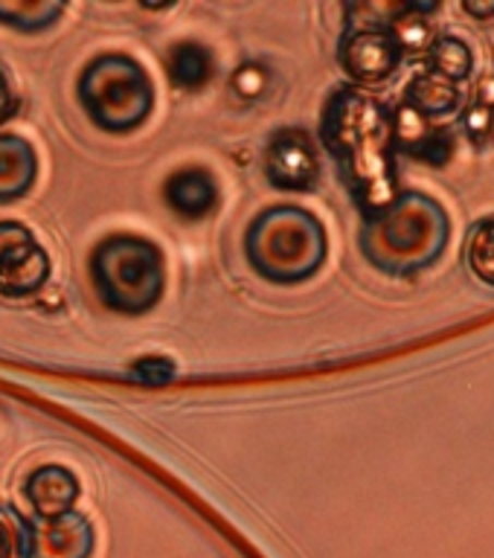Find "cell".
Returning <instances> with one entry per match:
<instances>
[{"label": "cell", "instance_id": "6da1fadb", "mask_svg": "<svg viewBox=\"0 0 494 558\" xmlns=\"http://www.w3.org/2000/svg\"><path fill=\"white\" fill-rule=\"evenodd\" d=\"M321 140L361 216H375L399 195L393 117L378 96L356 85L335 87L323 105Z\"/></svg>", "mask_w": 494, "mask_h": 558}, {"label": "cell", "instance_id": "7a4b0ae2", "mask_svg": "<svg viewBox=\"0 0 494 558\" xmlns=\"http://www.w3.org/2000/svg\"><path fill=\"white\" fill-rule=\"evenodd\" d=\"M451 242V218L427 192L401 190L375 216L364 218L358 247L387 277H413L439 262Z\"/></svg>", "mask_w": 494, "mask_h": 558}, {"label": "cell", "instance_id": "3957f363", "mask_svg": "<svg viewBox=\"0 0 494 558\" xmlns=\"http://www.w3.org/2000/svg\"><path fill=\"white\" fill-rule=\"evenodd\" d=\"M244 256L265 282L297 286L321 274L329 256V235L321 218L305 207L277 204L248 225Z\"/></svg>", "mask_w": 494, "mask_h": 558}, {"label": "cell", "instance_id": "277c9868", "mask_svg": "<svg viewBox=\"0 0 494 558\" xmlns=\"http://www.w3.org/2000/svg\"><path fill=\"white\" fill-rule=\"evenodd\" d=\"M91 279L111 312H152L166 291L164 251L152 239L134 233L105 235L91 253Z\"/></svg>", "mask_w": 494, "mask_h": 558}, {"label": "cell", "instance_id": "5b68a950", "mask_svg": "<svg viewBox=\"0 0 494 558\" xmlns=\"http://www.w3.org/2000/svg\"><path fill=\"white\" fill-rule=\"evenodd\" d=\"M76 99L96 129L131 134L155 111V82L137 59L125 52H103L82 68Z\"/></svg>", "mask_w": 494, "mask_h": 558}, {"label": "cell", "instance_id": "8992f818", "mask_svg": "<svg viewBox=\"0 0 494 558\" xmlns=\"http://www.w3.org/2000/svg\"><path fill=\"white\" fill-rule=\"evenodd\" d=\"M405 50L390 26L349 24L340 35L338 64L356 87L382 85L401 68Z\"/></svg>", "mask_w": 494, "mask_h": 558}, {"label": "cell", "instance_id": "52a82bcc", "mask_svg": "<svg viewBox=\"0 0 494 558\" xmlns=\"http://www.w3.org/2000/svg\"><path fill=\"white\" fill-rule=\"evenodd\" d=\"M52 274L50 253L21 221H0V296L24 300L38 294Z\"/></svg>", "mask_w": 494, "mask_h": 558}, {"label": "cell", "instance_id": "ba28073f", "mask_svg": "<svg viewBox=\"0 0 494 558\" xmlns=\"http://www.w3.org/2000/svg\"><path fill=\"white\" fill-rule=\"evenodd\" d=\"M265 181L279 192H309L321 181V155L312 134L297 125L270 134L262 155Z\"/></svg>", "mask_w": 494, "mask_h": 558}, {"label": "cell", "instance_id": "9c48e42d", "mask_svg": "<svg viewBox=\"0 0 494 558\" xmlns=\"http://www.w3.org/2000/svg\"><path fill=\"white\" fill-rule=\"evenodd\" d=\"M94 547V526L76 509L52 521H29V530H26V556L29 558H91Z\"/></svg>", "mask_w": 494, "mask_h": 558}, {"label": "cell", "instance_id": "30bf717a", "mask_svg": "<svg viewBox=\"0 0 494 558\" xmlns=\"http://www.w3.org/2000/svg\"><path fill=\"white\" fill-rule=\"evenodd\" d=\"M393 117V143H396V155H410L417 160H425L431 166H445L454 151L451 134L439 129L434 120H427L410 105L401 102Z\"/></svg>", "mask_w": 494, "mask_h": 558}, {"label": "cell", "instance_id": "8fae6325", "mask_svg": "<svg viewBox=\"0 0 494 558\" xmlns=\"http://www.w3.org/2000/svg\"><path fill=\"white\" fill-rule=\"evenodd\" d=\"M24 495L38 521H52V518H61V514L76 509L82 486H79V477L68 465L50 462V465H38L35 471H29V477L24 483Z\"/></svg>", "mask_w": 494, "mask_h": 558}, {"label": "cell", "instance_id": "7c38bea8", "mask_svg": "<svg viewBox=\"0 0 494 558\" xmlns=\"http://www.w3.org/2000/svg\"><path fill=\"white\" fill-rule=\"evenodd\" d=\"M164 198L174 216L181 218H204L218 201V183L209 169L204 166H183L174 169L164 183Z\"/></svg>", "mask_w": 494, "mask_h": 558}, {"label": "cell", "instance_id": "4fadbf2b", "mask_svg": "<svg viewBox=\"0 0 494 558\" xmlns=\"http://www.w3.org/2000/svg\"><path fill=\"white\" fill-rule=\"evenodd\" d=\"M38 178V155L33 143L17 134H0V204L24 198Z\"/></svg>", "mask_w": 494, "mask_h": 558}, {"label": "cell", "instance_id": "5bb4252c", "mask_svg": "<svg viewBox=\"0 0 494 558\" xmlns=\"http://www.w3.org/2000/svg\"><path fill=\"white\" fill-rule=\"evenodd\" d=\"M405 105L419 111L427 120H439V117H451L462 108V90L448 78L436 76L431 70H422L410 78L405 87Z\"/></svg>", "mask_w": 494, "mask_h": 558}, {"label": "cell", "instance_id": "9a60e30c", "mask_svg": "<svg viewBox=\"0 0 494 558\" xmlns=\"http://www.w3.org/2000/svg\"><path fill=\"white\" fill-rule=\"evenodd\" d=\"M166 73L181 90H201L216 76V59L201 41H178L166 52Z\"/></svg>", "mask_w": 494, "mask_h": 558}, {"label": "cell", "instance_id": "2e32d148", "mask_svg": "<svg viewBox=\"0 0 494 558\" xmlns=\"http://www.w3.org/2000/svg\"><path fill=\"white\" fill-rule=\"evenodd\" d=\"M68 12L64 0H0V26L17 33H44Z\"/></svg>", "mask_w": 494, "mask_h": 558}, {"label": "cell", "instance_id": "e0dca14e", "mask_svg": "<svg viewBox=\"0 0 494 558\" xmlns=\"http://www.w3.org/2000/svg\"><path fill=\"white\" fill-rule=\"evenodd\" d=\"M427 70L436 76L448 78L460 85L474 73V50L466 38L457 35H436L434 44L427 47Z\"/></svg>", "mask_w": 494, "mask_h": 558}, {"label": "cell", "instance_id": "ac0fdd59", "mask_svg": "<svg viewBox=\"0 0 494 558\" xmlns=\"http://www.w3.org/2000/svg\"><path fill=\"white\" fill-rule=\"evenodd\" d=\"M466 268L483 286L494 288V216L480 218L466 239Z\"/></svg>", "mask_w": 494, "mask_h": 558}, {"label": "cell", "instance_id": "d6986e66", "mask_svg": "<svg viewBox=\"0 0 494 558\" xmlns=\"http://www.w3.org/2000/svg\"><path fill=\"white\" fill-rule=\"evenodd\" d=\"M462 129L469 131V137L474 143H486L489 134L494 129V90H489L486 82L478 87V96H474V102L462 117Z\"/></svg>", "mask_w": 494, "mask_h": 558}, {"label": "cell", "instance_id": "ffe728a7", "mask_svg": "<svg viewBox=\"0 0 494 558\" xmlns=\"http://www.w3.org/2000/svg\"><path fill=\"white\" fill-rule=\"evenodd\" d=\"M26 530L29 521L12 509L0 512V558H29L26 556Z\"/></svg>", "mask_w": 494, "mask_h": 558}, {"label": "cell", "instance_id": "44dd1931", "mask_svg": "<svg viewBox=\"0 0 494 558\" xmlns=\"http://www.w3.org/2000/svg\"><path fill=\"white\" fill-rule=\"evenodd\" d=\"M131 378H140L146 384H164L174 378V364L164 355H148L131 366Z\"/></svg>", "mask_w": 494, "mask_h": 558}, {"label": "cell", "instance_id": "7402d4cb", "mask_svg": "<svg viewBox=\"0 0 494 558\" xmlns=\"http://www.w3.org/2000/svg\"><path fill=\"white\" fill-rule=\"evenodd\" d=\"M21 102H17L15 87H12V78H9L7 68H3V61H0V125L9 122L17 113Z\"/></svg>", "mask_w": 494, "mask_h": 558}, {"label": "cell", "instance_id": "603a6c76", "mask_svg": "<svg viewBox=\"0 0 494 558\" xmlns=\"http://www.w3.org/2000/svg\"><path fill=\"white\" fill-rule=\"evenodd\" d=\"M233 87L242 96H260L262 90V73L260 68H242L233 76Z\"/></svg>", "mask_w": 494, "mask_h": 558}, {"label": "cell", "instance_id": "cb8c5ba5", "mask_svg": "<svg viewBox=\"0 0 494 558\" xmlns=\"http://www.w3.org/2000/svg\"><path fill=\"white\" fill-rule=\"evenodd\" d=\"M462 9H466L469 15L480 17V21H483V17H494V3H462Z\"/></svg>", "mask_w": 494, "mask_h": 558}]
</instances>
